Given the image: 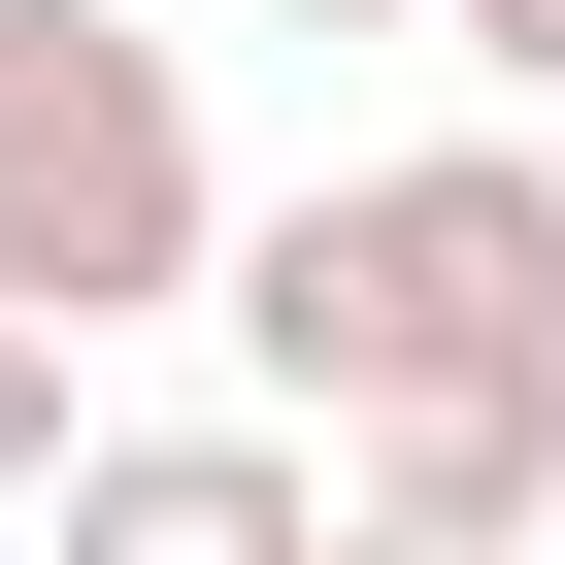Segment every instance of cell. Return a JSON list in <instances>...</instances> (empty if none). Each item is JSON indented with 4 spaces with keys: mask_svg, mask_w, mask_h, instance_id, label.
I'll return each mask as SVG.
<instances>
[{
    "mask_svg": "<svg viewBox=\"0 0 565 565\" xmlns=\"http://www.w3.org/2000/svg\"><path fill=\"white\" fill-rule=\"evenodd\" d=\"M200 266H233L200 34H134V0H0V300H34V333H167Z\"/></svg>",
    "mask_w": 565,
    "mask_h": 565,
    "instance_id": "cell-2",
    "label": "cell"
},
{
    "mask_svg": "<svg viewBox=\"0 0 565 565\" xmlns=\"http://www.w3.org/2000/svg\"><path fill=\"white\" fill-rule=\"evenodd\" d=\"M266 34H433V0H266Z\"/></svg>",
    "mask_w": 565,
    "mask_h": 565,
    "instance_id": "cell-7",
    "label": "cell"
},
{
    "mask_svg": "<svg viewBox=\"0 0 565 565\" xmlns=\"http://www.w3.org/2000/svg\"><path fill=\"white\" fill-rule=\"evenodd\" d=\"M67 532H167V565H266V532H333V433L266 399V433H67Z\"/></svg>",
    "mask_w": 565,
    "mask_h": 565,
    "instance_id": "cell-4",
    "label": "cell"
},
{
    "mask_svg": "<svg viewBox=\"0 0 565 565\" xmlns=\"http://www.w3.org/2000/svg\"><path fill=\"white\" fill-rule=\"evenodd\" d=\"M333 532H366V565H499V532H565V399H366V433H333Z\"/></svg>",
    "mask_w": 565,
    "mask_h": 565,
    "instance_id": "cell-3",
    "label": "cell"
},
{
    "mask_svg": "<svg viewBox=\"0 0 565 565\" xmlns=\"http://www.w3.org/2000/svg\"><path fill=\"white\" fill-rule=\"evenodd\" d=\"M67 366H100V333H34V300H0V499H67V433H100Z\"/></svg>",
    "mask_w": 565,
    "mask_h": 565,
    "instance_id": "cell-5",
    "label": "cell"
},
{
    "mask_svg": "<svg viewBox=\"0 0 565 565\" xmlns=\"http://www.w3.org/2000/svg\"><path fill=\"white\" fill-rule=\"evenodd\" d=\"M433 67H499V100H565V0H433Z\"/></svg>",
    "mask_w": 565,
    "mask_h": 565,
    "instance_id": "cell-6",
    "label": "cell"
},
{
    "mask_svg": "<svg viewBox=\"0 0 565 565\" xmlns=\"http://www.w3.org/2000/svg\"><path fill=\"white\" fill-rule=\"evenodd\" d=\"M233 366L366 433V399H565V134H399V167H300L233 266Z\"/></svg>",
    "mask_w": 565,
    "mask_h": 565,
    "instance_id": "cell-1",
    "label": "cell"
}]
</instances>
